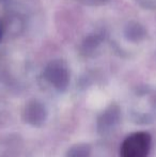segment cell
Masks as SVG:
<instances>
[{
	"instance_id": "obj_3",
	"label": "cell",
	"mask_w": 156,
	"mask_h": 157,
	"mask_svg": "<svg viewBox=\"0 0 156 157\" xmlns=\"http://www.w3.org/2000/svg\"><path fill=\"white\" fill-rule=\"evenodd\" d=\"M121 119L120 109L117 106H110L98 116L96 121L97 132L102 135L109 134L118 126Z\"/></svg>"
},
{
	"instance_id": "obj_1",
	"label": "cell",
	"mask_w": 156,
	"mask_h": 157,
	"mask_svg": "<svg viewBox=\"0 0 156 157\" xmlns=\"http://www.w3.org/2000/svg\"><path fill=\"white\" fill-rule=\"evenodd\" d=\"M152 137L146 132H137L124 139L120 147V157H148Z\"/></svg>"
},
{
	"instance_id": "obj_2",
	"label": "cell",
	"mask_w": 156,
	"mask_h": 157,
	"mask_svg": "<svg viewBox=\"0 0 156 157\" xmlns=\"http://www.w3.org/2000/svg\"><path fill=\"white\" fill-rule=\"evenodd\" d=\"M47 110L45 106L40 101H30L24 108L21 112V118L26 124H29L33 127H40L44 125L47 120Z\"/></svg>"
},
{
	"instance_id": "obj_4",
	"label": "cell",
	"mask_w": 156,
	"mask_h": 157,
	"mask_svg": "<svg viewBox=\"0 0 156 157\" xmlns=\"http://www.w3.org/2000/svg\"><path fill=\"white\" fill-rule=\"evenodd\" d=\"M65 157H91V147L87 143L74 144L67 152Z\"/></svg>"
}]
</instances>
